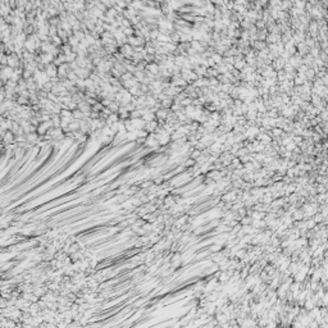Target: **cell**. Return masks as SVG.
Returning <instances> with one entry per match:
<instances>
[{"label": "cell", "mask_w": 328, "mask_h": 328, "mask_svg": "<svg viewBox=\"0 0 328 328\" xmlns=\"http://www.w3.org/2000/svg\"><path fill=\"white\" fill-rule=\"evenodd\" d=\"M145 144L149 146V147H158L159 145V141L157 139V136H155L154 134H150L147 136V139L145 140Z\"/></svg>", "instance_id": "obj_1"}, {"label": "cell", "mask_w": 328, "mask_h": 328, "mask_svg": "<svg viewBox=\"0 0 328 328\" xmlns=\"http://www.w3.org/2000/svg\"><path fill=\"white\" fill-rule=\"evenodd\" d=\"M155 116H157V118L159 120H164L167 118V116H168V109H164V108H160L159 110L155 113Z\"/></svg>", "instance_id": "obj_2"}, {"label": "cell", "mask_w": 328, "mask_h": 328, "mask_svg": "<svg viewBox=\"0 0 328 328\" xmlns=\"http://www.w3.org/2000/svg\"><path fill=\"white\" fill-rule=\"evenodd\" d=\"M36 134L39 135V136H41V135H45V134H48V130L45 128V126L42 124V122L40 123L37 127H36Z\"/></svg>", "instance_id": "obj_3"}, {"label": "cell", "mask_w": 328, "mask_h": 328, "mask_svg": "<svg viewBox=\"0 0 328 328\" xmlns=\"http://www.w3.org/2000/svg\"><path fill=\"white\" fill-rule=\"evenodd\" d=\"M27 103H30V99L28 97H25V96H19L18 100H17V104L18 105H25Z\"/></svg>", "instance_id": "obj_4"}]
</instances>
